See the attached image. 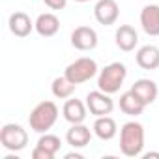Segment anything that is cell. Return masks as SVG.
Segmentation results:
<instances>
[{
	"mask_svg": "<svg viewBox=\"0 0 159 159\" xmlns=\"http://www.w3.org/2000/svg\"><path fill=\"white\" fill-rule=\"evenodd\" d=\"M144 150V127L142 124L131 120L120 129V152L125 157H139Z\"/></svg>",
	"mask_w": 159,
	"mask_h": 159,
	"instance_id": "obj_1",
	"label": "cell"
},
{
	"mask_svg": "<svg viewBox=\"0 0 159 159\" xmlns=\"http://www.w3.org/2000/svg\"><path fill=\"white\" fill-rule=\"evenodd\" d=\"M58 120V107L54 101H41L38 103L30 116H28V124H30V129L36 131V133H47Z\"/></svg>",
	"mask_w": 159,
	"mask_h": 159,
	"instance_id": "obj_2",
	"label": "cell"
},
{
	"mask_svg": "<svg viewBox=\"0 0 159 159\" xmlns=\"http://www.w3.org/2000/svg\"><path fill=\"white\" fill-rule=\"evenodd\" d=\"M127 77V67L122 62H112L109 66H105L99 75H98V88L105 94H116L120 92L124 81Z\"/></svg>",
	"mask_w": 159,
	"mask_h": 159,
	"instance_id": "obj_3",
	"label": "cell"
},
{
	"mask_svg": "<svg viewBox=\"0 0 159 159\" xmlns=\"http://www.w3.org/2000/svg\"><path fill=\"white\" fill-rule=\"evenodd\" d=\"M64 75L69 79L73 84H83V83L90 81L92 77L98 75V62L94 58H88V56L77 58L75 62H71L64 69Z\"/></svg>",
	"mask_w": 159,
	"mask_h": 159,
	"instance_id": "obj_4",
	"label": "cell"
},
{
	"mask_svg": "<svg viewBox=\"0 0 159 159\" xmlns=\"http://www.w3.org/2000/svg\"><path fill=\"white\" fill-rule=\"evenodd\" d=\"M0 144L8 152H21L28 144V133L19 124H4L0 129Z\"/></svg>",
	"mask_w": 159,
	"mask_h": 159,
	"instance_id": "obj_5",
	"label": "cell"
},
{
	"mask_svg": "<svg viewBox=\"0 0 159 159\" xmlns=\"http://www.w3.org/2000/svg\"><path fill=\"white\" fill-rule=\"evenodd\" d=\"M86 107H88L90 114H94L98 118V116L111 114L112 109H114V101L111 99V94H105L98 88V90H94L86 96Z\"/></svg>",
	"mask_w": 159,
	"mask_h": 159,
	"instance_id": "obj_6",
	"label": "cell"
},
{
	"mask_svg": "<svg viewBox=\"0 0 159 159\" xmlns=\"http://www.w3.org/2000/svg\"><path fill=\"white\" fill-rule=\"evenodd\" d=\"M118 15H120V8L116 0H98L94 6V17L103 26L114 25L118 21Z\"/></svg>",
	"mask_w": 159,
	"mask_h": 159,
	"instance_id": "obj_7",
	"label": "cell"
},
{
	"mask_svg": "<svg viewBox=\"0 0 159 159\" xmlns=\"http://www.w3.org/2000/svg\"><path fill=\"white\" fill-rule=\"evenodd\" d=\"M71 45L79 51H92L98 47V32L90 26H77L71 32Z\"/></svg>",
	"mask_w": 159,
	"mask_h": 159,
	"instance_id": "obj_8",
	"label": "cell"
},
{
	"mask_svg": "<svg viewBox=\"0 0 159 159\" xmlns=\"http://www.w3.org/2000/svg\"><path fill=\"white\" fill-rule=\"evenodd\" d=\"M140 26L148 36H159V6L148 4L140 11Z\"/></svg>",
	"mask_w": 159,
	"mask_h": 159,
	"instance_id": "obj_9",
	"label": "cell"
},
{
	"mask_svg": "<svg viewBox=\"0 0 159 159\" xmlns=\"http://www.w3.org/2000/svg\"><path fill=\"white\" fill-rule=\"evenodd\" d=\"M66 140L73 148H84L92 140V131L84 124H71V127L66 133Z\"/></svg>",
	"mask_w": 159,
	"mask_h": 159,
	"instance_id": "obj_10",
	"label": "cell"
},
{
	"mask_svg": "<svg viewBox=\"0 0 159 159\" xmlns=\"http://www.w3.org/2000/svg\"><path fill=\"white\" fill-rule=\"evenodd\" d=\"M8 25H10L11 34L17 36V38H26V36L36 28V23H32V19H30L25 11H15V13H11Z\"/></svg>",
	"mask_w": 159,
	"mask_h": 159,
	"instance_id": "obj_11",
	"label": "cell"
},
{
	"mask_svg": "<svg viewBox=\"0 0 159 159\" xmlns=\"http://www.w3.org/2000/svg\"><path fill=\"white\" fill-rule=\"evenodd\" d=\"M86 103H83L81 99L69 98L62 107V114L69 124H83L86 120Z\"/></svg>",
	"mask_w": 159,
	"mask_h": 159,
	"instance_id": "obj_12",
	"label": "cell"
},
{
	"mask_svg": "<svg viewBox=\"0 0 159 159\" xmlns=\"http://www.w3.org/2000/svg\"><path fill=\"white\" fill-rule=\"evenodd\" d=\"M131 92H135L144 101V105H152L157 99V94H159L157 84L152 79H139V81H135L133 86H131Z\"/></svg>",
	"mask_w": 159,
	"mask_h": 159,
	"instance_id": "obj_13",
	"label": "cell"
},
{
	"mask_svg": "<svg viewBox=\"0 0 159 159\" xmlns=\"http://www.w3.org/2000/svg\"><path fill=\"white\" fill-rule=\"evenodd\" d=\"M114 38H116L118 49H120V51H125V52L133 51V49L137 47V43H139V34H137V30H135L133 26H129V25H122V26L116 30Z\"/></svg>",
	"mask_w": 159,
	"mask_h": 159,
	"instance_id": "obj_14",
	"label": "cell"
},
{
	"mask_svg": "<svg viewBox=\"0 0 159 159\" xmlns=\"http://www.w3.org/2000/svg\"><path fill=\"white\" fill-rule=\"evenodd\" d=\"M144 109H146L144 101L135 92L129 90V92H124L120 96V111L124 114H127V116H139V114H142Z\"/></svg>",
	"mask_w": 159,
	"mask_h": 159,
	"instance_id": "obj_15",
	"label": "cell"
},
{
	"mask_svg": "<svg viewBox=\"0 0 159 159\" xmlns=\"http://www.w3.org/2000/svg\"><path fill=\"white\" fill-rule=\"evenodd\" d=\"M92 129H94L96 137L101 139V140H111V139H114L116 133H118V125H116L114 118H111L109 114H107V116H98Z\"/></svg>",
	"mask_w": 159,
	"mask_h": 159,
	"instance_id": "obj_16",
	"label": "cell"
},
{
	"mask_svg": "<svg viewBox=\"0 0 159 159\" xmlns=\"http://www.w3.org/2000/svg\"><path fill=\"white\" fill-rule=\"evenodd\" d=\"M137 64L142 69H157L159 67V47L144 45L137 51Z\"/></svg>",
	"mask_w": 159,
	"mask_h": 159,
	"instance_id": "obj_17",
	"label": "cell"
},
{
	"mask_svg": "<svg viewBox=\"0 0 159 159\" xmlns=\"http://www.w3.org/2000/svg\"><path fill=\"white\" fill-rule=\"evenodd\" d=\"M60 30V19L54 13H41L36 19V32L43 38H52Z\"/></svg>",
	"mask_w": 159,
	"mask_h": 159,
	"instance_id": "obj_18",
	"label": "cell"
},
{
	"mask_svg": "<svg viewBox=\"0 0 159 159\" xmlns=\"http://www.w3.org/2000/svg\"><path fill=\"white\" fill-rule=\"evenodd\" d=\"M75 86H77V84H73L66 75H62V77H56L54 81H52L51 92H52V96L58 98V99H69V98L73 96V92H75Z\"/></svg>",
	"mask_w": 159,
	"mask_h": 159,
	"instance_id": "obj_19",
	"label": "cell"
},
{
	"mask_svg": "<svg viewBox=\"0 0 159 159\" xmlns=\"http://www.w3.org/2000/svg\"><path fill=\"white\" fill-rule=\"evenodd\" d=\"M38 148H41V150H45V152H49L51 155H56V152L60 150V146H62V140L56 137V135H51V133H41V137H39V140H38V144H36Z\"/></svg>",
	"mask_w": 159,
	"mask_h": 159,
	"instance_id": "obj_20",
	"label": "cell"
},
{
	"mask_svg": "<svg viewBox=\"0 0 159 159\" xmlns=\"http://www.w3.org/2000/svg\"><path fill=\"white\" fill-rule=\"evenodd\" d=\"M45 6L51 8V10H64L66 4H67V0H43Z\"/></svg>",
	"mask_w": 159,
	"mask_h": 159,
	"instance_id": "obj_21",
	"label": "cell"
},
{
	"mask_svg": "<svg viewBox=\"0 0 159 159\" xmlns=\"http://www.w3.org/2000/svg\"><path fill=\"white\" fill-rule=\"evenodd\" d=\"M32 157L34 159H52L54 155H51L49 152H45V150H41V148H34V152H32Z\"/></svg>",
	"mask_w": 159,
	"mask_h": 159,
	"instance_id": "obj_22",
	"label": "cell"
},
{
	"mask_svg": "<svg viewBox=\"0 0 159 159\" xmlns=\"http://www.w3.org/2000/svg\"><path fill=\"white\" fill-rule=\"evenodd\" d=\"M66 159H83V153H77V152H69V153H66Z\"/></svg>",
	"mask_w": 159,
	"mask_h": 159,
	"instance_id": "obj_23",
	"label": "cell"
},
{
	"mask_svg": "<svg viewBox=\"0 0 159 159\" xmlns=\"http://www.w3.org/2000/svg\"><path fill=\"white\" fill-rule=\"evenodd\" d=\"M144 157H146V159H150V157H159V153H157V152H150V153H144Z\"/></svg>",
	"mask_w": 159,
	"mask_h": 159,
	"instance_id": "obj_24",
	"label": "cell"
},
{
	"mask_svg": "<svg viewBox=\"0 0 159 159\" xmlns=\"http://www.w3.org/2000/svg\"><path fill=\"white\" fill-rule=\"evenodd\" d=\"M75 2H90V0H75Z\"/></svg>",
	"mask_w": 159,
	"mask_h": 159,
	"instance_id": "obj_25",
	"label": "cell"
}]
</instances>
